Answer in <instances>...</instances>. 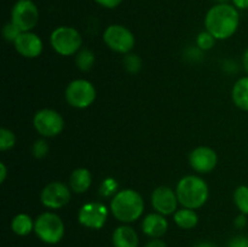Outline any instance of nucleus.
<instances>
[{
	"label": "nucleus",
	"instance_id": "18",
	"mask_svg": "<svg viewBox=\"0 0 248 247\" xmlns=\"http://www.w3.org/2000/svg\"><path fill=\"white\" fill-rule=\"evenodd\" d=\"M232 98L237 108L248 111V75L240 77L235 82L232 90Z\"/></svg>",
	"mask_w": 248,
	"mask_h": 247
},
{
	"label": "nucleus",
	"instance_id": "28",
	"mask_svg": "<svg viewBox=\"0 0 248 247\" xmlns=\"http://www.w3.org/2000/svg\"><path fill=\"white\" fill-rule=\"evenodd\" d=\"M31 152H33V155L36 157V159H41V157L46 156L48 153V145L46 143V140L44 139H38L33 144V148H31Z\"/></svg>",
	"mask_w": 248,
	"mask_h": 247
},
{
	"label": "nucleus",
	"instance_id": "37",
	"mask_svg": "<svg viewBox=\"0 0 248 247\" xmlns=\"http://www.w3.org/2000/svg\"><path fill=\"white\" fill-rule=\"evenodd\" d=\"M217 1L218 2H228V1H229V0H217Z\"/></svg>",
	"mask_w": 248,
	"mask_h": 247
},
{
	"label": "nucleus",
	"instance_id": "23",
	"mask_svg": "<svg viewBox=\"0 0 248 247\" xmlns=\"http://www.w3.org/2000/svg\"><path fill=\"white\" fill-rule=\"evenodd\" d=\"M15 144H16V135L6 127L0 128V150L6 152L14 148Z\"/></svg>",
	"mask_w": 248,
	"mask_h": 247
},
{
	"label": "nucleus",
	"instance_id": "36",
	"mask_svg": "<svg viewBox=\"0 0 248 247\" xmlns=\"http://www.w3.org/2000/svg\"><path fill=\"white\" fill-rule=\"evenodd\" d=\"M194 247H215L212 244H210V242H200V244L195 245Z\"/></svg>",
	"mask_w": 248,
	"mask_h": 247
},
{
	"label": "nucleus",
	"instance_id": "31",
	"mask_svg": "<svg viewBox=\"0 0 248 247\" xmlns=\"http://www.w3.org/2000/svg\"><path fill=\"white\" fill-rule=\"evenodd\" d=\"M144 247H167V245L161 239H152L145 244Z\"/></svg>",
	"mask_w": 248,
	"mask_h": 247
},
{
	"label": "nucleus",
	"instance_id": "8",
	"mask_svg": "<svg viewBox=\"0 0 248 247\" xmlns=\"http://www.w3.org/2000/svg\"><path fill=\"white\" fill-rule=\"evenodd\" d=\"M33 125L36 132L46 138H52L60 135L64 128V119L55 109H41L35 113Z\"/></svg>",
	"mask_w": 248,
	"mask_h": 247
},
{
	"label": "nucleus",
	"instance_id": "21",
	"mask_svg": "<svg viewBox=\"0 0 248 247\" xmlns=\"http://www.w3.org/2000/svg\"><path fill=\"white\" fill-rule=\"evenodd\" d=\"M234 202L242 215H248V185H240L235 189Z\"/></svg>",
	"mask_w": 248,
	"mask_h": 247
},
{
	"label": "nucleus",
	"instance_id": "12",
	"mask_svg": "<svg viewBox=\"0 0 248 247\" xmlns=\"http://www.w3.org/2000/svg\"><path fill=\"white\" fill-rule=\"evenodd\" d=\"M150 201H152V206L155 212L161 213L164 216L173 215L179 203L176 190L166 185L155 188L152 193Z\"/></svg>",
	"mask_w": 248,
	"mask_h": 247
},
{
	"label": "nucleus",
	"instance_id": "26",
	"mask_svg": "<svg viewBox=\"0 0 248 247\" xmlns=\"http://www.w3.org/2000/svg\"><path fill=\"white\" fill-rule=\"evenodd\" d=\"M21 33V29H19L16 24L12 23L11 21L7 22L4 26V28H2V36H4L5 40L9 41V43H15Z\"/></svg>",
	"mask_w": 248,
	"mask_h": 247
},
{
	"label": "nucleus",
	"instance_id": "25",
	"mask_svg": "<svg viewBox=\"0 0 248 247\" xmlns=\"http://www.w3.org/2000/svg\"><path fill=\"white\" fill-rule=\"evenodd\" d=\"M215 43H216L215 36H213L212 34L208 33L207 31H201V33L198 35V38H196V44H198L199 47L203 51L211 50V48L215 46Z\"/></svg>",
	"mask_w": 248,
	"mask_h": 247
},
{
	"label": "nucleus",
	"instance_id": "11",
	"mask_svg": "<svg viewBox=\"0 0 248 247\" xmlns=\"http://www.w3.org/2000/svg\"><path fill=\"white\" fill-rule=\"evenodd\" d=\"M109 210L104 203L96 202H87L80 207L79 213H78V220L82 227L87 229L99 230L106 225L107 219H108Z\"/></svg>",
	"mask_w": 248,
	"mask_h": 247
},
{
	"label": "nucleus",
	"instance_id": "17",
	"mask_svg": "<svg viewBox=\"0 0 248 247\" xmlns=\"http://www.w3.org/2000/svg\"><path fill=\"white\" fill-rule=\"evenodd\" d=\"M92 184L91 172L85 167H79L72 172L69 177V186L72 191L77 194H82L89 190Z\"/></svg>",
	"mask_w": 248,
	"mask_h": 247
},
{
	"label": "nucleus",
	"instance_id": "5",
	"mask_svg": "<svg viewBox=\"0 0 248 247\" xmlns=\"http://www.w3.org/2000/svg\"><path fill=\"white\" fill-rule=\"evenodd\" d=\"M50 44L58 55L73 56L79 52L82 45V38L78 29L73 27L61 26L53 29L51 33Z\"/></svg>",
	"mask_w": 248,
	"mask_h": 247
},
{
	"label": "nucleus",
	"instance_id": "34",
	"mask_svg": "<svg viewBox=\"0 0 248 247\" xmlns=\"http://www.w3.org/2000/svg\"><path fill=\"white\" fill-rule=\"evenodd\" d=\"M7 176V169L6 165L4 162H0V183H4L5 179H6Z\"/></svg>",
	"mask_w": 248,
	"mask_h": 247
},
{
	"label": "nucleus",
	"instance_id": "27",
	"mask_svg": "<svg viewBox=\"0 0 248 247\" xmlns=\"http://www.w3.org/2000/svg\"><path fill=\"white\" fill-rule=\"evenodd\" d=\"M118 193V183H116L115 179L113 178H107L104 179L103 183L101 185V194L103 196H109V195H115Z\"/></svg>",
	"mask_w": 248,
	"mask_h": 247
},
{
	"label": "nucleus",
	"instance_id": "15",
	"mask_svg": "<svg viewBox=\"0 0 248 247\" xmlns=\"http://www.w3.org/2000/svg\"><path fill=\"white\" fill-rule=\"evenodd\" d=\"M169 229V222L161 213H149L142 222V230L152 239H161Z\"/></svg>",
	"mask_w": 248,
	"mask_h": 247
},
{
	"label": "nucleus",
	"instance_id": "6",
	"mask_svg": "<svg viewBox=\"0 0 248 247\" xmlns=\"http://www.w3.org/2000/svg\"><path fill=\"white\" fill-rule=\"evenodd\" d=\"M65 101L70 107L85 109L91 106L97 97L96 87L86 79L73 80L65 89Z\"/></svg>",
	"mask_w": 248,
	"mask_h": 247
},
{
	"label": "nucleus",
	"instance_id": "9",
	"mask_svg": "<svg viewBox=\"0 0 248 247\" xmlns=\"http://www.w3.org/2000/svg\"><path fill=\"white\" fill-rule=\"evenodd\" d=\"M11 22L22 31H31L39 22V9L31 0H17L11 10Z\"/></svg>",
	"mask_w": 248,
	"mask_h": 247
},
{
	"label": "nucleus",
	"instance_id": "24",
	"mask_svg": "<svg viewBox=\"0 0 248 247\" xmlns=\"http://www.w3.org/2000/svg\"><path fill=\"white\" fill-rule=\"evenodd\" d=\"M124 65H125V69L127 70L131 74H136L142 68V60L138 57L137 55H133V53H127V55L124 57Z\"/></svg>",
	"mask_w": 248,
	"mask_h": 247
},
{
	"label": "nucleus",
	"instance_id": "35",
	"mask_svg": "<svg viewBox=\"0 0 248 247\" xmlns=\"http://www.w3.org/2000/svg\"><path fill=\"white\" fill-rule=\"evenodd\" d=\"M242 64H244L245 70H246V73L248 74V47L245 51L244 56H242Z\"/></svg>",
	"mask_w": 248,
	"mask_h": 247
},
{
	"label": "nucleus",
	"instance_id": "20",
	"mask_svg": "<svg viewBox=\"0 0 248 247\" xmlns=\"http://www.w3.org/2000/svg\"><path fill=\"white\" fill-rule=\"evenodd\" d=\"M11 230L18 236H27L34 232V220L27 213H18L12 218Z\"/></svg>",
	"mask_w": 248,
	"mask_h": 247
},
{
	"label": "nucleus",
	"instance_id": "10",
	"mask_svg": "<svg viewBox=\"0 0 248 247\" xmlns=\"http://www.w3.org/2000/svg\"><path fill=\"white\" fill-rule=\"evenodd\" d=\"M72 196V189L63 182H50L40 193V201L48 210H58L68 205Z\"/></svg>",
	"mask_w": 248,
	"mask_h": 247
},
{
	"label": "nucleus",
	"instance_id": "33",
	"mask_svg": "<svg viewBox=\"0 0 248 247\" xmlns=\"http://www.w3.org/2000/svg\"><path fill=\"white\" fill-rule=\"evenodd\" d=\"M237 10H248V0H232Z\"/></svg>",
	"mask_w": 248,
	"mask_h": 247
},
{
	"label": "nucleus",
	"instance_id": "19",
	"mask_svg": "<svg viewBox=\"0 0 248 247\" xmlns=\"http://www.w3.org/2000/svg\"><path fill=\"white\" fill-rule=\"evenodd\" d=\"M173 220L177 227H179L181 229L190 230L198 225L199 216L195 212V210L183 207L173 213Z\"/></svg>",
	"mask_w": 248,
	"mask_h": 247
},
{
	"label": "nucleus",
	"instance_id": "32",
	"mask_svg": "<svg viewBox=\"0 0 248 247\" xmlns=\"http://www.w3.org/2000/svg\"><path fill=\"white\" fill-rule=\"evenodd\" d=\"M235 227L239 228V229H242V228H245V225L247 224V219H246V215H240L237 216L236 219H235Z\"/></svg>",
	"mask_w": 248,
	"mask_h": 247
},
{
	"label": "nucleus",
	"instance_id": "1",
	"mask_svg": "<svg viewBox=\"0 0 248 247\" xmlns=\"http://www.w3.org/2000/svg\"><path fill=\"white\" fill-rule=\"evenodd\" d=\"M239 26V10L229 2H218L206 12V31L212 34L216 40H227L232 38L236 33Z\"/></svg>",
	"mask_w": 248,
	"mask_h": 247
},
{
	"label": "nucleus",
	"instance_id": "13",
	"mask_svg": "<svg viewBox=\"0 0 248 247\" xmlns=\"http://www.w3.org/2000/svg\"><path fill=\"white\" fill-rule=\"evenodd\" d=\"M189 164L194 171L199 173H210L218 164V155L215 149L206 145H200L189 154Z\"/></svg>",
	"mask_w": 248,
	"mask_h": 247
},
{
	"label": "nucleus",
	"instance_id": "30",
	"mask_svg": "<svg viewBox=\"0 0 248 247\" xmlns=\"http://www.w3.org/2000/svg\"><path fill=\"white\" fill-rule=\"evenodd\" d=\"M228 247H248V237L236 236L230 240Z\"/></svg>",
	"mask_w": 248,
	"mask_h": 247
},
{
	"label": "nucleus",
	"instance_id": "29",
	"mask_svg": "<svg viewBox=\"0 0 248 247\" xmlns=\"http://www.w3.org/2000/svg\"><path fill=\"white\" fill-rule=\"evenodd\" d=\"M94 2L104 9H115L123 2V0H94Z\"/></svg>",
	"mask_w": 248,
	"mask_h": 247
},
{
	"label": "nucleus",
	"instance_id": "22",
	"mask_svg": "<svg viewBox=\"0 0 248 247\" xmlns=\"http://www.w3.org/2000/svg\"><path fill=\"white\" fill-rule=\"evenodd\" d=\"M94 61H96L94 53L91 50H89V48L79 51L77 53V58H75L78 68L82 70V72H87V70L91 69L94 64Z\"/></svg>",
	"mask_w": 248,
	"mask_h": 247
},
{
	"label": "nucleus",
	"instance_id": "2",
	"mask_svg": "<svg viewBox=\"0 0 248 247\" xmlns=\"http://www.w3.org/2000/svg\"><path fill=\"white\" fill-rule=\"evenodd\" d=\"M110 212L124 224L133 223L140 219L144 212V200L138 191L133 189H123L111 199Z\"/></svg>",
	"mask_w": 248,
	"mask_h": 247
},
{
	"label": "nucleus",
	"instance_id": "3",
	"mask_svg": "<svg viewBox=\"0 0 248 247\" xmlns=\"http://www.w3.org/2000/svg\"><path fill=\"white\" fill-rule=\"evenodd\" d=\"M176 194L183 207L198 210L207 202L210 189L205 179L189 174L179 179L176 186Z\"/></svg>",
	"mask_w": 248,
	"mask_h": 247
},
{
	"label": "nucleus",
	"instance_id": "4",
	"mask_svg": "<svg viewBox=\"0 0 248 247\" xmlns=\"http://www.w3.org/2000/svg\"><path fill=\"white\" fill-rule=\"evenodd\" d=\"M34 232L47 245H56L64 236V223L55 212H44L34 220Z\"/></svg>",
	"mask_w": 248,
	"mask_h": 247
},
{
	"label": "nucleus",
	"instance_id": "14",
	"mask_svg": "<svg viewBox=\"0 0 248 247\" xmlns=\"http://www.w3.org/2000/svg\"><path fill=\"white\" fill-rule=\"evenodd\" d=\"M17 53L26 58H36L43 52V40L33 31H22L14 43Z\"/></svg>",
	"mask_w": 248,
	"mask_h": 247
},
{
	"label": "nucleus",
	"instance_id": "16",
	"mask_svg": "<svg viewBox=\"0 0 248 247\" xmlns=\"http://www.w3.org/2000/svg\"><path fill=\"white\" fill-rule=\"evenodd\" d=\"M111 242L114 247H138L140 239L137 232L132 227L124 224L114 230Z\"/></svg>",
	"mask_w": 248,
	"mask_h": 247
},
{
	"label": "nucleus",
	"instance_id": "7",
	"mask_svg": "<svg viewBox=\"0 0 248 247\" xmlns=\"http://www.w3.org/2000/svg\"><path fill=\"white\" fill-rule=\"evenodd\" d=\"M103 41L110 50L127 55L136 43L135 35L123 24H110L103 33Z\"/></svg>",
	"mask_w": 248,
	"mask_h": 247
}]
</instances>
